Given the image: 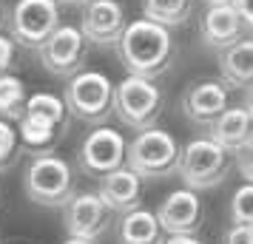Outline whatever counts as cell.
I'll return each mask as SVG.
<instances>
[{
	"label": "cell",
	"instance_id": "1",
	"mask_svg": "<svg viewBox=\"0 0 253 244\" xmlns=\"http://www.w3.org/2000/svg\"><path fill=\"white\" fill-rule=\"evenodd\" d=\"M117 54L131 77L157 80L171 69L176 43L168 29L151 23V20H134L126 26V32L117 43Z\"/></svg>",
	"mask_w": 253,
	"mask_h": 244
},
{
	"label": "cell",
	"instance_id": "2",
	"mask_svg": "<svg viewBox=\"0 0 253 244\" xmlns=\"http://www.w3.org/2000/svg\"><path fill=\"white\" fill-rule=\"evenodd\" d=\"M63 103H66L69 116L88 122V125H103L114 114V82L103 71L83 69L66 82Z\"/></svg>",
	"mask_w": 253,
	"mask_h": 244
},
{
	"label": "cell",
	"instance_id": "3",
	"mask_svg": "<svg viewBox=\"0 0 253 244\" xmlns=\"http://www.w3.org/2000/svg\"><path fill=\"white\" fill-rule=\"evenodd\" d=\"M233 168V153L219 148L216 142L205 139H191L185 148H179V162L176 174L185 182L188 190H211L225 182V176Z\"/></svg>",
	"mask_w": 253,
	"mask_h": 244
},
{
	"label": "cell",
	"instance_id": "4",
	"mask_svg": "<svg viewBox=\"0 0 253 244\" xmlns=\"http://www.w3.org/2000/svg\"><path fill=\"white\" fill-rule=\"evenodd\" d=\"M23 190L35 205L43 208H66L74 196V171L66 159L54 153L32 156L23 176Z\"/></svg>",
	"mask_w": 253,
	"mask_h": 244
},
{
	"label": "cell",
	"instance_id": "5",
	"mask_svg": "<svg viewBox=\"0 0 253 244\" xmlns=\"http://www.w3.org/2000/svg\"><path fill=\"white\" fill-rule=\"evenodd\" d=\"M176 162L179 142L162 128L139 131L126 148V168L134 171L139 179H165L176 174Z\"/></svg>",
	"mask_w": 253,
	"mask_h": 244
},
{
	"label": "cell",
	"instance_id": "6",
	"mask_svg": "<svg viewBox=\"0 0 253 244\" xmlns=\"http://www.w3.org/2000/svg\"><path fill=\"white\" fill-rule=\"evenodd\" d=\"M114 114L117 119L131 131L157 128V119L162 114V91L154 80L131 77L114 85Z\"/></svg>",
	"mask_w": 253,
	"mask_h": 244
},
{
	"label": "cell",
	"instance_id": "7",
	"mask_svg": "<svg viewBox=\"0 0 253 244\" xmlns=\"http://www.w3.org/2000/svg\"><path fill=\"white\" fill-rule=\"evenodd\" d=\"M60 29V6L54 0H17L9 14L12 43L23 48H40Z\"/></svg>",
	"mask_w": 253,
	"mask_h": 244
},
{
	"label": "cell",
	"instance_id": "8",
	"mask_svg": "<svg viewBox=\"0 0 253 244\" xmlns=\"http://www.w3.org/2000/svg\"><path fill=\"white\" fill-rule=\"evenodd\" d=\"M37 54H40V63H43V69H46L48 74L71 80V77L80 74L83 66H85L88 43H85V37L80 35L77 26H63L60 23L57 32L37 48Z\"/></svg>",
	"mask_w": 253,
	"mask_h": 244
},
{
	"label": "cell",
	"instance_id": "9",
	"mask_svg": "<svg viewBox=\"0 0 253 244\" xmlns=\"http://www.w3.org/2000/svg\"><path fill=\"white\" fill-rule=\"evenodd\" d=\"M126 148L128 142L123 139V134L108 125L94 128L80 145V168L85 176L103 179V176L114 174L117 168L126 165Z\"/></svg>",
	"mask_w": 253,
	"mask_h": 244
},
{
	"label": "cell",
	"instance_id": "10",
	"mask_svg": "<svg viewBox=\"0 0 253 244\" xmlns=\"http://www.w3.org/2000/svg\"><path fill=\"white\" fill-rule=\"evenodd\" d=\"M111 216L114 213L105 208L97 193H74L69 199V205L63 208V227L69 233V239L97 242L108 230Z\"/></svg>",
	"mask_w": 253,
	"mask_h": 244
},
{
	"label": "cell",
	"instance_id": "11",
	"mask_svg": "<svg viewBox=\"0 0 253 244\" xmlns=\"http://www.w3.org/2000/svg\"><path fill=\"white\" fill-rule=\"evenodd\" d=\"M126 26V9L120 0H91L83 6L80 35L91 46H117Z\"/></svg>",
	"mask_w": 253,
	"mask_h": 244
},
{
	"label": "cell",
	"instance_id": "12",
	"mask_svg": "<svg viewBox=\"0 0 253 244\" xmlns=\"http://www.w3.org/2000/svg\"><path fill=\"white\" fill-rule=\"evenodd\" d=\"M154 216L160 221V230L168 236H196V230L202 227V199L188 187L171 190Z\"/></svg>",
	"mask_w": 253,
	"mask_h": 244
},
{
	"label": "cell",
	"instance_id": "13",
	"mask_svg": "<svg viewBox=\"0 0 253 244\" xmlns=\"http://www.w3.org/2000/svg\"><path fill=\"white\" fill-rule=\"evenodd\" d=\"M179 105L185 119H191L199 128H211L228 108V88L222 85V80H199L185 88Z\"/></svg>",
	"mask_w": 253,
	"mask_h": 244
},
{
	"label": "cell",
	"instance_id": "14",
	"mask_svg": "<svg viewBox=\"0 0 253 244\" xmlns=\"http://www.w3.org/2000/svg\"><path fill=\"white\" fill-rule=\"evenodd\" d=\"M248 29L242 23L239 12L233 3H216V6H208L202 20H199V37L208 48L213 51H225L233 43L245 40Z\"/></svg>",
	"mask_w": 253,
	"mask_h": 244
},
{
	"label": "cell",
	"instance_id": "15",
	"mask_svg": "<svg viewBox=\"0 0 253 244\" xmlns=\"http://www.w3.org/2000/svg\"><path fill=\"white\" fill-rule=\"evenodd\" d=\"M97 196L103 199V205L111 210V213L126 216V213H131V210L139 208L142 179H139L134 171H128L126 165H123V168H117L114 174H108V176L100 179Z\"/></svg>",
	"mask_w": 253,
	"mask_h": 244
},
{
	"label": "cell",
	"instance_id": "16",
	"mask_svg": "<svg viewBox=\"0 0 253 244\" xmlns=\"http://www.w3.org/2000/svg\"><path fill=\"white\" fill-rule=\"evenodd\" d=\"M208 139L216 142L219 148H225L228 153L242 151L248 142L253 139V119L245 108H225L219 119L208 128Z\"/></svg>",
	"mask_w": 253,
	"mask_h": 244
},
{
	"label": "cell",
	"instance_id": "17",
	"mask_svg": "<svg viewBox=\"0 0 253 244\" xmlns=\"http://www.w3.org/2000/svg\"><path fill=\"white\" fill-rule=\"evenodd\" d=\"M219 77L225 88L253 85V37H245L230 48L219 51Z\"/></svg>",
	"mask_w": 253,
	"mask_h": 244
},
{
	"label": "cell",
	"instance_id": "18",
	"mask_svg": "<svg viewBox=\"0 0 253 244\" xmlns=\"http://www.w3.org/2000/svg\"><path fill=\"white\" fill-rule=\"evenodd\" d=\"M117 239H120V244H162L160 221L151 210L137 208L120 219Z\"/></svg>",
	"mask_w": 253,
	"mask_h": 244
},
{
	"label": "cell",
	"instance_id": "19",
	"mask_svg": "<svg viewBox=\"0 0 253 244\" xmlns=\"http://www.w3.org/2000/svg\"><path fill=\"white\" fill-rule=\"evenodd\" d=\"M194 9V0H142V20L162 26V29H176L188 23Z\"/></svg>",
	"mask_w": 253,
	"mask_h": 244
},
{
	"label": "cell",
	"instance_id": "20",
	"mask_svg": "<svg viewBox=\"0 0 253 244\" xmlns=\"http://www.w3.org/2000/svg\"><path fill=\"white\" fill-rule=\"evenodd\" d=\"M63 137V131L51 128L46 122H40L35 116H23L17 122V139L32 156H43V153H51V145Z\"/></svg>",
	"mask_w": 253,
	"mask_h": 244
},
{
	"label": "cell",
	"instance_id": "21",
	"mask_svg": "<svg viewBox=\"0 0 253 244\" xmlns=\"http://www.w3.org/2000/svg\"><path fill=\"white\" fill-rule=\"evenodd\" d=\"M23 116H35V119H40V122H46V125H51L57 131H63L66 122H69L66 103H63V97H54V94H35V97H29Z\"/></svg>",
	"mask_w": 253,
	"mask_h": 244
},
{
	"label": "cell",
	"instance_id": "22",
	"mask_svg": "<svg viewBox=\"0 0 253 244\" xmlns=\"http://www.w3.org/2000/svg\"><path fill=\"white\" fill-rule=\"evenodd\" d=\"M26 111V88L14 74H0V119L20 122Z\"/></svg>",
	"mask_w": 253,
	"mask_h": 244
},
{
	"label": "cell",
	"instance_id": "23",
	"mask_svg": "<svg viewBox=\"0 0 253 244\" xmlns=\"http://www.w3.org/2000/svg\"><path fill=\"white\" fill-rule=\"evenodd\" d=\"M230 219L233 224H242V227H253V185L236 187V193L230 199Z\"/></svg>",
	"mask_w": 253,
	"mask_h": 244
},
{
	"label": "cell",
	"instance_id": "24",
	"mask_svg": "<svg viewBox=\"0 0 253 244\" xmlns=\"http://www.w3.org/2000/svg\"><path fill=\"white\" fill-rule=\"evenodd\" d=\"M20 151V139H17V128L12 122L0 119V168H9L14 156Z\"/></svg>",
	"mask_w": 253,
	"mask_h": 244
},
{
	"label": "cell",
	"instance_id": "25",
	"mask_svg": "<svg viewBox=\"0 0 253 244\" xmlns=\"http://www.w3.org/2000/svg\"><path fill=\"white\" fill-rule=\"evenodd\" d=\"M233 162H236V171L242 174V179L248 182V185H253V139L242 148V151L233 153Z\"/></svg>",
	"mask_w": 253,
	"mask_h": 244
},
{
	"label": "cell",
	"instance_id": "26",
	"mask_svg": "<svg viewBox=\"0 0 253 244\" xmlns=\"http://www.w3.org/2000/svg\"><path fill=\"white\" fill-rule=\"evenodd\" d=\"M225 244H253V227L230 224L228 233H225Z\"/></svg>",
	"mask_w": 253,
	"mask_h": 244
},
{
	"label": "cell",
	"instance_id": "27",
	"mask_svg": "<svg viewBox=\"0 0 253 244\" xmlns=\"http://www.w3.org/2000/svg\"><path fill=\"white\" fill-rule=\"evenodd\" d=\"M14 60V43L12 37H3L0 35V74H6V69L12 66Z\"/></svg>",
	"mask_w": 253,
	"mask_h": 244
},
{
	"label": "cell",
	"instance_id": "28",
	"mask_svg": "<svg viewBox=\"0 0 253 244\" xmlns=\"http://www.w3.org/2000/svg\"><path fill=\"white\" fill-rule=\"evenodd\" d=\"M233 6H236V12H239L242 23H245V29L253 35V0H230Z\"/></svg>",
	"mask_w": 253,
	"mask_h": 244
},
{
	"label": "cell",
	"instance_id": "29",
	"mask_svg": "<svg viewBox=\"0 0 253 244\" xmlns=\"http://www.w3.org/2000/svg\"><path fill=\"white\" fill-rule=\"evenodd\" d=\"M162 244H202L196 236H168L162 239Z\"/></svg>",
	"mask_w": 253,
	"mask_h": 244
},
{
	"label": "cell",
	"instance_id": "30",
	"mask_svg": "<svg viewBox=\"0 0 253 244\" xmlns=\"http://www.w3.org/2000/svg\"><path fill=\"white\" fill-rule=\"evenodd\" d=\"M248 114H251V119H253V85L251 88H245V105H242Z\"/></svg>",
	"mask_w": 253,
	"mask_h": 244
},
{
	"label": "cell",
	"instance_id": "31",
	"mask_svg": "<svg viewBox=\"0 0 253 244\" xmlns=\"http://www.w3.org/2000/svg\"><path fill=\"white\" fill-rule=\"evenodd\" d=\"M57 6H85V3H91V0H54Z\"/></svg>",
	"mask_w": 253,
	"mask_h": 244
},
{
	"label": "cell",
	"instance_id": "32",
	"mask_svg": "<svg viewBox=\"0 0 253 244\" xmlns=\"http://www.w3.org/2000/svg\"><path fill=\"white\" fill-rule=\"evenodd\" d=\"M63 244H97V242H85V239H66Z\"/></svg>",
	"mask_w": 253,
	"mask_h": 244
},
{
	"label": "cell",
	"instance_id": "33",
	"mask_svg": "<svg viewBox=\"0 0 253 244\" xmlns=\"http://www.w3.org/2000/svg\"><path fill=\"white\" fill-rule=\"evenodd\" d=\"M208 6H216V3H230V0H205Z\"/></svg>",
	"mask_w": 253,
	"mask_h": 244
},
{
	"label": "cell",
	"instance_id": "34",
	"mask_svg": "<svg viewBox=\"0 0 253 244\" xmlns=\"http://www.w3.org/2000/svg\"><path fill=\"white\" fill-rule=\"evenodd\" d=\"M0 23H3V0H0Z\"/></svg>",
	"mask_w": 253,
	"mask_h": 244
}]
</instances>
